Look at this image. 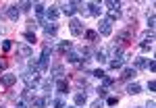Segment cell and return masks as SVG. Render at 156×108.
<instances>
[{"label": "cell", "mask_w": 156, "mask_h": 108, "mask_svg": "<svg viewBox=\"0 0 156 108\" xmlns=\"http://www.w3.org/2000/svg\"><path fill=\"white\" fill-rule=\"evenodd\" d=\"M133 31H135V23L129 25L127 29H123L119 36H117V42H119L121 46H127L129 42H133Z\"/></svg>", "instance_id": "obj_1"}, {"label": "cell", "mask_w": 156, "mask_h": 108, "mask_svg": "<svg viewBox=\"0 0 156 108\" xmlns=\"http://www.w3.org/2000/svg\"><path fill=\"white\" fill-rule=\"evenodd\" d=\"M21 79H23L25 83H27V87H29V89H31V85L36 87V85L40 83V75H37V73H31V71L23 73V75H21Z\"/></svg>", "instance_id": "obj_2"}, {"label": "cell", "mask_w": 156, "mask_h": 108, "mask_svg": "<svg viewBox=\"0 0 156 108\" xmlns=\"http://www.w3.org/2000/svg\"><path fill=\"white\" fill-rule=\"evenodd\" d=\"M69 29H71L73 36H81V33H83V25H81V21H79V19H71Z\"/></svg>", "instance_id": "obj_3"}, {"label": "cell", "mask_w": 156, "mask_h": 108, "mask_svg": "<svg viewBox=\"0 0 156 108\" xmlns=\"http://www.w3.org/2000/svg\"><path fill=\"white\" fill-rule=\"evenodd\" d=\"M15 81H17V75H12V73H4V75L0 77V83L4 85V87H11V85H15Z\"/></svg>", "instance_id": "obj_4"}, {"label": "cell", "mask_w": 156, "mask_h": 108, "mask_svg": "<svg viewBox=\"0 0 156 108\" xmlns=\"http://www.w3.org/2000/svg\"><path fill=\"white\" fill-rule=\"evenodd\" d=\"M98 31H100L102 36H110V33H112V23H110L108 19H102V21H100V29H98Z\"/></svg>", "instance_id": "obj_5"}, {"label": "cell", "mask_w": 156, "mask_h": 108, "mask_svg": "<svg viewBox=\"0 0 156 108\" xmlns=\"http://www.w3.org/2000/svg\"><path fill=\"white\" fill-rule=\"evenodd\" d=\"M77 6H79V2H65V4H62V12H65L67 17H71L73 12L77 11Z\"/></svg>", "instance_id": "obj_6"}, {"label": "cell", "mask_w": 156, "mask_h": 108, "mask_svg": "<svg viewBox=\"0 0 156 108\" xmlns=\"http://www.w3.org/2000/svg\"><path fill=\"white\" fill-rule=\"evenodd\" d=\"M46 104H48V98H34L31 100V106L34 108H46Z\"/></svg>", "instance_id": "obj_7"}, {"label": "cell", "mask_w": 156, "mask_h": 108, "mask_svg": "<svg viewBox=\"0 0 156 108\" xmlns=\"http://www.w3.org/2000/svg\"><path fill=\"white\" fill-rule=\"evenodd\" d=\"M56 92H58V94H67V92H69V83H67L65 79H58V81H56Z\"/></svg>", "instance_id": "obj_8"}, {"label": "cell", "mask_w": 156, "mask_h": 108, "mask_svg": "<svg viewBox=\"0 0 156 108\" xmlns=\"http://www.w3.org/2000/svg\"><path fill=\"white\" fill-rule=\"evenodd\" d=\"M46 15H48V19H50V21H56V19H58V15H60L58 6H50L48 11H46Z\"/></svg>", "instance_id": "obj_9"}, {"label": "cell", "mask_w": 156, "mask_h": 108, "mask_svg": "<svg viewBox=\"0 0 156 108\" xmlns=\"http://www.w3.org/2000/svg\"><path fill=\"white\" fill-rule=\"evenodd\" d=\"M6 15H9V19H11V21H17V19H19V6H9Z\"/></svg>", "instance_id": "obj_10"}, {"label": "cell", "mask_w": 156, "mask_h": 108, "mask_svg": "<svg viewBox=\"0 0 156 108\" xmlns=\"http://www.w3.org/2000/svg\"><path fill=\"white\" fill-rule=\"evenodd\" d=\"M34 9H36L37 17H40V19H37V23L42 25V23H44V19H42V15H44V4H42V2H36V4H34Z\"/></svg>", "instance_id": "obj_11"}, {"label": "cell", "mask_w": 156, "mask_h": 108, "mask_svg": "<svg viewBox=\"0 0 156 108\" xmlns=\"http://www.w3.org/2000/svg\"><path fill=\"white\" fill-rule=\"evenodd\" d=\"M44 31H46V36H56V31H58V27L54 23H48V25H44Z\"/></svg>", "instance_id": "obj_12"}, {"label": "cell", "mask_w": 156, "mask_h": 108, "mask_svg": "<svg viewBox=\"0 0 156 108\" xmlns=\"http://www.w3.org/2000/svg\"><path fill=\"white\" fill-rule=\"evenodd\" d=\"M71 42H60V46H58V54H69L71 52Z\"/></svg>", "instance_id": "obj_13"}, {"label": "cell", "mask_w": 156, "mask_h": 108, "mask_svg": "<svg viewBox=\"0 0 156 108\" xmlns=\"http://www.w3.org/2000/svg\"><path fill=\"white\" fill-rule=\"evenodd\" d=\"M87 9H90V15L100 17V4H96V2H90V4H87Z\"/></svg>", "instance_id": "obj_14"}, {"label": "cell", "mask_w": 156, "mask_h": 108, "mask_svg": "<svg viewBox=\"0 0 156 108\" xmlns=\"http://www.w3.org/2000/svg\"><path fill=\"white\" fill-rule=\"evenodd\" d=\"M140 89H142V85H140V83H131L129 87H127V94L135 96V94H140Z\"/></svg>", "instance_id": "obj_15"}, {"label": "cell", "mask_w": 156, "mask_h": 108, "mask_svg": "<svg viewBox=\"0 0 156 108\" xmlns=\"http://www.w3.org/2000/svg\"><path fill=\"white\" fill-rule=\"evenodd\" d=\"M85 102H87V96L85 94H75V104L77 106H83Z\"/></svg>", "instance_id": "obj_16"}, {"label": "cell", "mask_w": 156, "mask_h": 108, "mask_svg": "<svg viewBox=\"0 0 156 108\" xmlns=\"http://www.w3.org/2000/svg\"><path fill=\"white\" fill-rule=\"evenodd\" d=\"M119 17H121V11H119V9H112V11H108V21H110V23H112L115 19H119Z\"/></svg>", "instance_id": "obj_17"}, {"label": "cell", "mask_w": 156, "mask_h": 108, "mask_svg": "<svg viewBox=\"0 0 156 108\" xmlns=\"http://www.w3.org/2000/svg\"><path fill=\"white\" fill-rule=\"evenodd\" d=\"M85 40H87V42H96L98 40V31H94V29L85 31Z\"/></svg>", "instance_id": "obj_18"}, {"label": "cell", "mask_w": 156, "mask_h": 108, "mask_svg": "<svg viewBox=\"0 0 156 108\" xmlns=\"http://www.w3.org/2000/svg\"><path fill=\"white\" fill-rule=\"evenodd\" d=\"M133 75H135V69H125L123 75H121V79H123V81H127V79H131Z\"/></svg>", "instance_id": "obj_19"}, {"label": "cell", "mask_w": 156, "mask_h": 108, "mask_svg": "<svg viewBox=\"0 0 156 108\" xmlns=\"http://www.w3.org/2000/svg\"><path fill=\"white\" fill-rule=\"evenodd\" d=\"M108 67H110V69H121V67H123V58H115V60H110V62H108Z\"/></svg>", "instance_id": "obj_20"}, {"label": "cell", "mask_w": 156, "mask_h": 108, "mask_svg": "<svg viewBox=\"0 0 156 108\" xmlns=\"http://www.w3.org/2000/svg\"><path fill=\"white\" fill-rule=\"evenodd\" d=\"M146 67H148V60L146 58H142V56L135 58V69H146Z\"/></svg>", "instance_id": "obj_21"}, {"label": "cell", "mask_w": 156, "mask_h": 108, "mask_svg": "<svg viewBox=\"0 0 156 108\" xmlns=\"http://www.w3.org/2000/svg\"><path fill=\"white\" fill-rule=\"evenodd\" d=\"M19 54L25 56V58H29V56H31V48H29V46H21V48H19Z\"/></svg>", "instance_id": "obj_22"}, {"label": "cell", "mask_w": 156, "mask_h": 108, "mask_svg": "<svg viewBox=\"0 0 156 108\" xmlns=\"http://www.w3.org/2000/svg\"><path fill=\"white\" fill-rule=\"evenodd\" d=\"M52 75H54V77H62V75H65V69H62V67H60V64H56V67H54V69H52Z\"/></svg>", "instance_id": "obj_23"}, {"label": "cell", "mask_w": 156, "mask_h": 108, "mask_svg": "<svg viewBox=\"0 0 156 108\" xmlns=\"http://www.w3.org/2000/svg\"><path fill=\"white\" fill-rule=\"evenodd\" d=\"M25 40L29 42V44H36L37 40H36V33L34 31H25Z\"/></svg>", "instance_id": "obj_24"}, {"label": "cell", "mask_w": 156, "mask_h": 108, "mask_svg": "<svg viewBox=\"0 0 156 108\" xmlns=\"http://www.w3.org/2000/svg\"><path fill=\"white\" fill-rule=\"evenodd\" d=\"M96 60H98V62H106V52H104V50L96 52Z\"/></svg>", "instance_id": "obj_25"}, {"label": "cell", "mask_w": 156, "mask_h": 108, "mask_svg": "<svg viewBox=\"0 0 156 108\" xmlns=\"http://www.w3.org/2000/svg\"><path fill=\"white\" fill-rule=\"evenodd\" d=\"M52 104H54V108H67V104H65V100H62V98H56Z\"/></svg>", "instance_id": "obj_26"}, {"label": "cell", "mask_w": 156, "mask_h": 108, "mask_svg": "<svg viewBox=\"0 0 156 108\" xmlns=\"http://www.w3.org/2000/svg\"><path fill=\"white\" fill-rule=\"evenodd\" d=\"M31 6H34V4H31V2H27V0H23V2H19V9H21V11H29Z\"/></svg>", "instance_id": "obj_27"}, {"label": "cell", "mask_w": 156, "mask_h": 108, "mask_svg": "<svg viewBox=\"0 0 156 108\" xmlns=\"http://www.w3.org/2000/svg\"><path fill=\"white\" fill-rule=\"evenodd\" d=\"M67 58H69V62H79V54H77V52H69Z\"/></svg>", "instance_id": "obj_28"}, {"label": "cell", "mask_w": 156, "mask_h": 108, "mask_svg": "<svg viewBox=\"0 0 156 108\" xmlns=\"http://www.w3.org/2000/svg\"><path fill=\"white\" fill-rule=\"evenodd\" d=\"M106 104H108V106H117V104H119V98H117V96H110L106 100Z\"/></svg>", "instance_id": "obj_29"}, {"label": "cell", "mask_w": 156, "mask_h": 108, "mask_svg": "<svg viewBox=\"0 0 156 108\" xmlns=\"http://www.w3.org/2000/svg\"><path fill=\"white\" fill-rule=\"evenodd\" d=\"M154 23H156V17H154V12L148 17V25H150V31H154Z\"/></svg>", "instance_id": "obj_30"}, {"label": "cell", "mask_w": 156, "mask_h": 108, "mask_svg": "<svg viewBox=\"0 0 156 108\" xmlns=\"http://www.w3.org/2000/svg\"><path fill=\"white\" fill-rule=\"evenodd\" d=\"M11 48H12V42H11V40H4V42H2V50H4V52H9Z\"/></svg>", "instance_id": "obj_31"}, {"label": "cell", "mask_w": 156, "mask_h": 108, "mask_svg": "<svg viewBox=\"0 0 156 108\" xmlns=\"http://www.w3.org/2000/svg\"><path fill=\"white\" fill-rule=\"evenodd\" d=\"M23 98H25V100H34V94H31L29 87H25V89H23Z\"/></svg>", "instance_id": "obj_32"}, {"label": "cell", "mask_w": 156, "mask_h": 108, "mask_svg": "<svg viewBox=\"0 0 156 108\" xmlns=\"http://www.w3.org/2000/svg\"><path fill=\"white\" fill-rule=\"evenodd\" d=\"M92 75H94V77H98V79H102V77H104L106 73L102 71V69H96V71H92Z\"/></svg>", "instance_id": "obj_33"}, {"label": "cell", "mask_w": 156, "mask_h": 108, "mask_svg": "<svg viewBox=\"0 0 156 108\" xmlns=\"http://www.w3.org/2000/svg\"><path fill=\"white\" fill-rule=\"evenodd\" d=\"M102 83H104V87H108V85H112L115 81H112L110 77H106V75H104V77H102Z\"/></svg>", "instance_id": "obj_34"}, {"label": "cell", "mask_w": 156, "mask_h": 108, "mask_svg": "<svg viewBox=\"0 0 156 108\" xmlns=\"http://www.w3.org/2000/svg\"><path fill=\"white\" fill-rule=\"evenodd\" d=\"M75 81H77V85H79V87H85V85H87V81H85L83 77H75Z\"/></svg>", "instance_id": "obj_35"}, {"label": "cell", "mask_w": 156, "mask_h": 108, "mask_svg": "<svg viewBox=\"0 0 156 108\" xmlns=\"http://www.w3.org/2000/svg\"><path fill=\"white\" fill-rule=\"evenodd\" d=\"M106 6H110V11H112V9H119L121 4H119V2H115V0H108V2H106Z\"/></svg>", "instance_id": "obj_36"}, {"label": "cell", "mask_w": 156, "mask_h": 108, "mask_svg": "<svg viewBox=\"0 0 156 108\" xmlns=\"http://www.w3.org/2000/svg\"><path fill=\"white\" fill-rule=\"evenodd\" d=\"M106 94H108V89H106V87H100V89H98V96H100V98H104Z\"/></svg>", "instance_id": "obj_37"}, {"label": "cell", "mask_w": 156, "mask_h": 108, "mask_svg": "<svg viewBox=\"0 0 156 108\" xmlns=\"http://www.w3.org/2000/svg\"><path fill=\"white\" fill-rule=\"evenodd\" d=\"M6 69V60H0V71H4Z\"/></svg>", "instance_id": "obj_38"}, {"label": "cell", "mask_w": 156, "mask_h": 108, "mask_svg": "<svg viewBox=\"0 0 156 108\" xmlns=\"http://www.w3.org/2000/svg\"><path fill=\"white\" fill-rule=\"evenodd\" d=\"M92 108H102V102H100V100H98V102H94V104H92Z\"/></svg>", "instance_id": "obj_39"}, {"label": "cell", "mask_w": 156, "mask_h": 108, "mask_svg": "<svg viewBox=\"0 0 156 108\" xmlns=\"http://www.w3.org/2000/svg\"><path fill=\"white\" fill-rule=\"evenodd\" d=\"M156 106V104H154V100H150V102H148V106H146V108H154Z\"/></svg>", "instance_id": "obj_40"}, {"label": "cell", "mask_w": 156, "mask_h": 108, "mask_svg": "<svg viewBox=\"0 0 156 108\" xmlns=\"http://www.w3.org/2000/svg\"><path fill=\"white\" fill-rule=\"evenodd\" d=\"M17 108H27V104H25V102H19V104H17Z\"/></svg>", "instance_id": "obj_41"}]
</instances>
